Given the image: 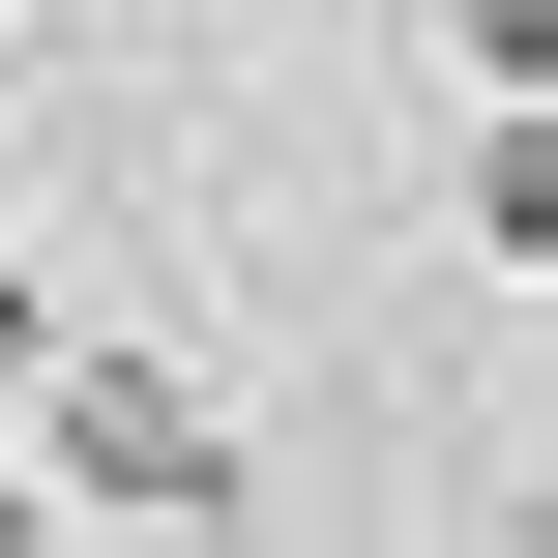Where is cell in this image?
I'll use <instances>...</instances> for the list:
<instances>
[{"label":"cell","mask_w":558,"mask_h":558,"mask_svg":"<svg viewBox=\"0 0 558 558\" xmlns=\"http://www.w3.org/2000/svg\"><path fill=\"white\" fill-rule=\"evenodd\" d=\"M0 412L59 441V500H29V530H265L235 412H206V383H147V353H29Z\"/></svg>","instance_id":"cell-1"},{"label":"cell","mask_w":558,"mask_h":558,"mask_svg":"<svg viewBox=\"0 0 558 558\" xmlns=\"http://www.w3.org/2000/svg\"><path fill=\"white\" fill-rule=\"evenodd\" d=\"M471 265H558V88H500V147H471Z\"/></svg>","instance_id":"cell-2"},{"label":"cell","mask_w":558,"mask_h":558,"mask_svg":"<svg viewBox=\"0 0 558 558\" xmlns=\"http://www.w3.org/2000/svg\"><path fill=\"white\" fill-rule=\"evenodd\" d=\"M0 530H29V441H0Z\"/></svg>","instance_id":"cell-3"}]
</instances>
